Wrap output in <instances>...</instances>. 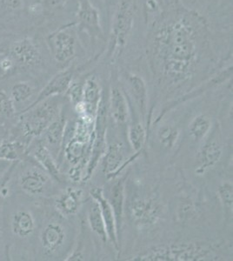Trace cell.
Masks as SVG:
<instances>
[{
    "label": "cell",
    "instance_id": "f546056e",
    "mask_svg": "<svg viewBox=\"0 0 233 261\" xmlns=\"http://www.w3.org/2000/svg\"><path fill=\"white\" fill-rule=\"evenodd\" d=\"M218 194H219V199L221 200L222 203L224 204V206L229 208L232 206V185L229 183V182L222 184L218 189Z\"/></svg>",
    "mask_w": 233,
    "mask_h": 261
},
{
    "label": "cell",
    "instance_id": "e0dca14e",
    "mask_svg": "<svg viewBox=\"0 0 233 261\" xmlns=\"http://www.w3.org/2000/svg\"><path fill=\"white\" fill-rule=\"evenodd\" d=\"M35 89L33 85L27 81H19L12 86L8 93L12 99L18 114L33 104V98Z\"/></svg>",
    "mask_w": 233,
    "mask_h": 261
},
{
    "label": "cell",
    "instance_id": "9a60e30c",
    "mask_svg": "<svg viewBox=\"0 0 233 261\" xmlns=\"http://www.w3.org/2000/svg\"><path fill=\"white\" fill-rule=\"evenodd\" d=\"M222 156V148L219 143L209 141L204 144L198 151L197 156V168L196 173L202 175L218 163Z\"/></svg>",
    "mask_w": 233,
    "mask_h": 261
},
{
    "label": "cell",
    "instance_id": "44dd1931",
    "mask_svg": "<svg viewBox=\"0 0 233 261\" xmlns=\"http://www.w3.org/2000/svg\"><path fill=\"white\" fill-rule=\"evenodd\" d=\"M128 83L130 86L131 93L141 114L142 119L145 120L147 114L148 101L147 87L145 82L138 75L131 74L128 76Z\"/></svg>",
    "mask_w": 233,
    "mask_h": 261
},
{
    "label": "cell",
    "instance_id": "cb8c5ba5",
    "mask_svg": "<svg viewBox=\"0 0 233 261\" xmlns=\"http://www.w3.org/2000/svg\"><path fill=\"white\" fill-rule=\"evenodd\" d=\"M18 119V113L9 94L0 89V124L6 130L12 127Z\"/></svg>",
    "mask_w": 233,
    "mask_h": 261
},
{
    "label": "cell",
    "instance_id": "ba28073f",
    "mask_svg": "<svg viewBox=\"0 0 233 261\" xmlns=\"http://www.w3.org/2000/svg\"><path fill=\"white\" fill-rule=\"evenodd\" d=\"M160 205L156 199L135 198L131 202V218L139 228L153 226L160 218Z\"/></svg>",
    "mask_w": 233,
    "mask_h": 261
},
{
    "label": "cell",
    "instance_id": "8d00e7d4",
    "mask_svg": "<svg viewBox=\"0 0 233 261\" xmlns=\"http://www.w3.org/2000/svg\"><path fill=\"white\" fill-rule=\"evenodd\" d=\"M6 134H0V141H1V140H3L4 138H6Z\"/></svg>",
    "mask_w": 233,
    "mask_h": 261
},
{
    "label": "cell",
    "instance_id": "30bf717a",
    "mask_svg": "<svg viewBox=\"0 0 233 261\" xmlns=\"http://www.w3.org/2000/svg\"><path fill=\"white\" fill-rule=\"evenodd\" d=\"M66 119L62 113L54 121L50 123L39 139L49 149L56 160H58L60 150L62 148L63 143L65 140Z\"/></svg>",
    "mask_w": 233,
    "mask_h": 261
},
{
    "label": "cell",
    "instance_id": "d6a6232c",
    "mask_svg": "<svg viewBox=\"0 0 233 261\" xmlns=\"http://www.w3.org/2000/svg\"><path fill=\"white\" fill-rule=\"evenodd\" d=\"M4 8L9 11H18L23 7V0H1Z\"/></svg>",
    "mask_w": 233,
    "mask_h": 261
},
{
    "label": "cell",
    "instance_id": "4dcf8cb0",
    "mask_svg": "<svg viewBox=\"0 0 233 261\" xmlns=\"http://www.w3.org/2000/svg\"><path fill=\"white\" fill-rule=\"evenodd\" d=\"M14 163L8 161H0V187H2L4 181L6 180L10 171L12 170Z\"/></svg>",
    "mask_w": 233,
    "mask_h": 261
},
{
    "label": "cell",
    "instance_id": "ffe728a7",
    "mask_svg": "<svg viewBox=\"0 0 233 261\" xmlns=\"http://www.w3.org/2000/svg\"><path fill=\"white\" fill-rule=\"evenodd\" d=\"M79 21L81 27L93 33H100V18L97 10L90 0H80Z\"/></svg>",
    "mask_w": 233,
    "mask_h": 261
},
{
    "label": "cell",
    "instance_id": "2e32d148",
    "mask_svg": "<svg viewBox=\"0 0 233 261\" xmlns=\"http://www.w3.org/2000/svg\"><path fill=\"white\" fill-rule=\"evenodd\" d=\"M82 199V191L68 188L59 194L55 199V208L61 216H71L79 211Z\"/></svg>",
    "mask_w": 233,
    "mask_h": 261
},
{
    "label": "cell",
    "instance_id": "8992f818",
    "mask_svg": "<svg viewBox=\"0 0 233 261\" xmlns=\"http://www.w3.org/2000/svg\"><path fill=\"white\" fill-rule=\"evenodd\" d=\"M133 24V7L126 1H122L118 6L113 18L108 48L110 56L124 48L130 35Z\"/></svg>",
    "mask_w": 233,
    "mask_h": 261
},
{
    "label": "cell",
    "instance_id": "603a6c76",
    "mask_svg": "<svg viewBox=\"0 0 233 261\" xmlns=\"http://www.w3.org/2000/svg\"><path fill=\"white\" fill-rule=\"evenodd\" d=\"M110 111L118 124H124L128 118V105L124 93L118 87H113L110 94Z\"/></svg>",
    "mask_w": 233,
    "mask_h": 261
},
{
    "label": "cell",
    "instance_id": "4316f807",
    "mask_svg": "<svg viewBox=\"0 0 233 261\" xmlns=\"http://www.w3.org/2000/svg\"><path fill=\"white\" fill-rule=\"evenodd\" d=\"M145 137H146L145 129L141 123L133 124L129 128L128 139H129L131 146L133 147V150L136 151V153H139L143 148L144 144H145Z\"/></svg>",
    "mask_w": 233,
    "mask_h": 261
},
{
    "label": "cell",
    "instance_id": "4fadbf2b",
    "mask_svg": "<svg viewBox=\"0 0 233 261\" xmlns=\"http://www.w3.org/2000/svg\"><path fill=\"white\" fill-rule=\"evenodd\" d=\"M72 77H73V72L70 70H65V71L64 70V71L59 72L40 91V92L36 97L35 100L33 101V104L31 105L28 108L39 104L41 101L44 100L46 98L62 95L64 93H66L69 86L72 82Z\"/></svg>",
    "mask_w": 233,
    "mask_h": 261
},
{
    "label": "cell",
    "instance_id": "836d02e7",
    "mask_svg": "<svg viewBox=\"0 0 233 261\" xmlns=\"http://www.w3.org/2000/svg\"><path fill=\"white\" fill-rule=\"evenodd\" d=\"M3 200L0 199V220H1V210H2ZM0 260H6L4 252L3 242H2V233H1V224H0Z\"/></svg>",
    "mask_w": 233,
    "mask_h": 261
},
{
    "label": "cell",
    "instance_id": "5b68a950",
    "mask_svg": "<svg viewBox=\"0 0 233 261\" xmlns=\"http://www.w3.org/2000/svg\"><path fill=\"white\" fill-rule=\"evenodd\" d=\"M68 241V230L61 215L42 220L34 247V258L55 259L61 256Z\"/></svg>",
    "mask_w": 233,
    "mask_h": 261
},
{
    "label": "cell",
    "instance_id": "3957f363",
    "mask_svg": "<svg viewBox=\"0 0 233 261\" xmlns=\"http://www.w3.org/2000/svg\"><path fill=\"white\" fill-rule=\"evenodd\" d=\"M163 45L165 46L166 58L165 73L175 81L187 77L196 55V44L192 28L183 19L177 21L165 33Z\"/></svg>",
    "mask_w": 233,
    "mask_h": 261
},
{
    "label": "cell",
    "instance_id": "8fae6325",
    "mask_svg": "<svg viewBox=\"0 0 233 261\" xmlns=\"http://www.w3.org/2000/svg\"><path fill=\"white\" fill-rule=\"evenodd\" d=\"M91 195L97 202L99 208H100L101 214L103 216L106 228H107V236L108 241H111L112 246H114L116 252H119V244H118V234L116 226L115 217L113 214L112 206L110 205L109 200L106 199L103 195V189L99 187H96L91 191Z\"/></svg>",
    "mask_w": 233,
    "mask_h": 261
},
{
    "label": "cell",
    "instance_id": "277c9868",
    "mask_svg": "<svg viewBox=\"0 0 233 261\" xmlns=\"http://www.w3.org/2000/svg\"><path fill=\"white\" fill-rule=\"evenodd\" d=\"M61 113L62 105L58 96L46 98L18 114L16 123L7 130L6 136L21 140L29 146Z\"/></svg>",
    "mask_w": 233,
    "mask_h": 261
},
{
    "label": "cell",
    "instance_id": "7c38bea8",
    "mask_svg": "<svg viewBox=\"0 0 233 261\" xmlns=\"http://www.w3.org/2000/svg\"><path fill=\"white\" fill-rule=\"evenodd\" d=\"M10 57L19 66L32 67L39 62L40 54L31 39H24L13 43L10 50Z\"/></svg>",
    "mask_w": 233,
    "mask_h": 261
},
{
    "label": "cell",
    "instance_id": "52a82bcc",
    "mask_svg": "<svg viewBox=\"0 0 233 261\" xmlns=\"http://www.w3.org/2000/svg\"><path fill=\"white\" fill-rule=\"evenodd\" d=\"M48 44L54 60L59 64H68L75 58L77 39L72 31L65 28L53 33L48 38Z\"/></svg>",
    "mask_w": 233,
    "mask_h": 261
},
{
    "label": "cell",
    "instance_id": "d6986e66",
    "mask_svg": "<svg viewBox=\"0 0 233 261\" xmlns=\"http://www.w3.org/2000/svg\"><path fill=\"white\" fill-rule=\"evenodd\" d=\"M102 94L99 84L95 77H90L84 84L83 90V103L86 108L85 115L95 118L97 107L100 102Z\"/></svg>",
    "mask_w": 233,
    "mask_h": 261
},
{
    "label": "cell",
    "instance_id": "1f68e13d",
    "mask_svg": "<svg viewBox=\"0 0 233 261\" xmlns=\"http://www.w3.org/2000/svg\"><path fill=\"white\" fill-rule=\"evenodd\" d=\"M82 167L80 166V164L74 165L72 167L70 168L68 172V177L74 183L80 182V178L82 177Z\"/></svg>",
    "mask_w": 233,
    "mask_h": 261
},
{
    "label": "cell",
    "instance_id": "6da1fadb",
    "mask_svg": "<svg viewBox=\"0 0 233 261\" xmlns=\"http://www.w3.org/2000/svg\"><path fill=\"white\" fill-rule=\"evenodd\" d=\"M34 200L21 193H12L3 200L0 224L6 260L34 258L36 238L42 221Z\"/></svg>",
    "mask_w": 233,
    "mask_h": 261
},
{
    "label": "cell",
    "instance_id": "d590c367",
    "mask_svg": "<svg viewBox=\"0 0 233 261\" xmlns=\"http://www.w3.org/2000/svg\"><path fill=\"white\" fill-rule=\"evenodd\" d=\"M0 134H6V135H7V130L5 129V128L2 126V125L0 124Z\"/></svg>",
    "mask_w": 233,
    "mask_h": 261
},
{
    "label": "cell",
    "instance_id": "484cf974",
    "mask_svg": "<svg viewBox=\"0 0 233 261\" xmlns=\"http://www.w3.org/2000/svg\"><path fill=\"white\" fill-rule=\"evenodd\" d=\"M212 127L211 119L206 115L201 114L192 119L190 123L189 133L193 140L200 141L209 134Z\"/></svg>",
    "mask_w": 233,
    "mask_h": 261
},
{
    "label": "cell",
    "instance_id": "9c48e42d",
    "mask_svg": "<svg viewBox=\"0 0 233 261\" xmlns=\"http://www.w3.org/2000/svg\"><path fill=\"white\" fill-rule=\"evenodd\" d=\"M27 155L39 164L45 172H47L54 180L59 183L62 182V174L56 159L39 138L34 139L30 143Z\"/></svg>",
    "mask_w": 233,
    "mask_h": 261
},
{
    "label": "cell",
    "instance_id": "ac0fdd59",
    "mask_svg": "<svg viewBox=\"0 0 233 261\" xmlns=\"http://www.w3.org/2000/svg\"><path fill=\"white\" fill-rule=\"evenodd\" d=\"M27 149L25 143L6 136L0 141V161L18 162L27 156Z\"/></svg>",
    "mask_w": 233,
    "mask_h": 261
},
{
    "label": "cell",
    "instance_id": "7402d4cb",
    "mask_svg": "<svg viewBox=\"0 0 233 261\" xmlns=\"http://www.w3.org/2000/svg\"><path fill=\"white\" fill-rule=\"evenodd\" d=\"M124 178L117 181L112 187L110 195L109 203L113 210L115 217L117 231L119 232L121 229L123 215H124Z\"/></svg>",
    "mask_w": 233,
    "mask_h": 261
},
{
    "label": "cell",
    "instance_id": "f1b7e54d",
    "mask_svg": "<svg viewBox=\"0 0 233 261\" xmlns=\"http://www.w3.org/2000/svg\"><path fill=\"white\" fill-rule=\"evenodd\" d=\"M83 90H84V84L80 82H71L69 86L66 93L68 94L70 100L73 104L74 107L83 102Z\"/></svg>",
    "mask_w": 233,
    "mask_h": 261
},
{
    "label": "cell",
    "instance_id": "e575fe53",
    "mask_svg": "<svg viewBox=\"0 0 233 261\" xmlns=\"http://www.w3.org/2000/svg\"><path fill=\"white\" fill-rule=\"evenodd\" d=\"M6 76V73L4 71L3 68H2V65H1V57H0V80H2V79H4Z\"/></svg>",
    "mask_w": 233,
    "mask_h": 261
},
{
    "label": "cell",
    "instance_id": "d4e9b609",
    "mask_svg": "<svg viewBox=\"0 0 233 261\" xmlns=\"http://www.w3.org/2000/svg\"><path fill=\"white\" fill-rule=\"evenodd\" d=\"M88 223L92 231L97 235V237L100 238L101 241L103 242H107L108 241L107 228H106L103 216L101 214L99 205L96 201L91 205V207L89 209Z\"/></svg>",
    "mask_w": 233,
    "mask_h": 261
},
{
    "label": "cell",
    "instance_id": "83f0119b",
    "mask_svg": "<svg viewBox=\"0 0 233 261\" xmlns=\"http://www.w3.org/2000/svg\"><path fill=\"white\" fill-rule=\"evenodd\" d=\"M178 136L179 130L175 125H164L160 127L158 132V137L160 144L167 148H171L174 146Z\"/></svg>",
    "mask_w": 233,
    "mask_h": 261
},
{
    "label": "cell",
    "instance_id": "5bb4252c",
    "mask_svg": "<svg viewBox=\"0 0 233 261\" xmlns=\"http://www.w3.org/2000/svg\"><path fill=\"white\" fill-rule=\"evenodd\" d=\"M103 156L102 170L108 178H112L120 172L127 164L124 162V146L118 143H114L107 147Z\"/></svg>",
    "mask_w": 233,
    "mask_h": 261
},
{
    "label": "cell",
    "instance_id": "7a4b0ae2",
    "mask_svg": "<svg viewBox=\"0 0 233 261\" xmlns=\"http://www.w3.org/2000/svg\"><path fill=\"white\" fill-rule=\"evenodd\" d=\"M54 181L47 172L27 155L12 166L0 187V199L4 200L12 193H21L35 199L45 198L54 193Z\"/></svg>",
    "mask_w": 233,
    "mask_h": 261
}]
</instances>
